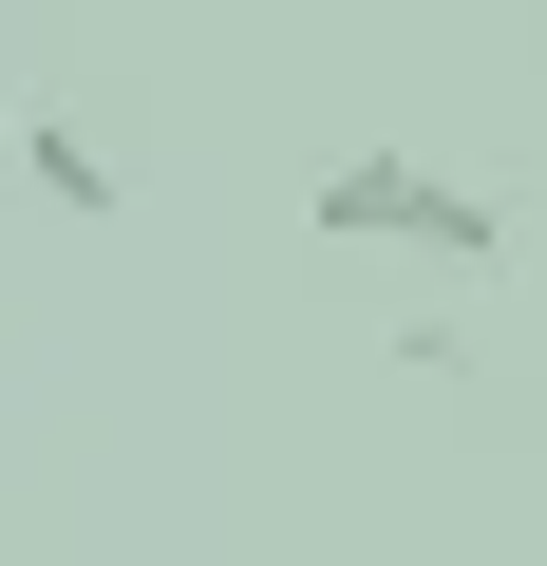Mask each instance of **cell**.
Returning <instances> with one entry per match:
<instances>
[{"mask_svg":"<svg viewBox=\"0 0 547 566\" xmlns=\"http://www.w3.org/2000/svg\"><path fill=\"white\" fill-rule=\"evenodd\" d=\"M303 227H322V245H434V264H491V245H509V208H491L472 170H415V151H322Z\"/></svg>","mask_w":547,"mask_h":566,"instance_id":"obj_1","label":"cell"},{"mask_svg":"<svg viewBox=\"0 0 547 566\" xmlns=\"http://www.w3.org/2000/svg\"><path fill=\"white\" fill-rule=\"evenodd\" d=\"M20 189H39L57 227H114V151H95L76 114H20Z\"/></svg>","mask_w":547,"mask_h":566,"instance_id":"obj_2","label":"cell"}]
</instances>
